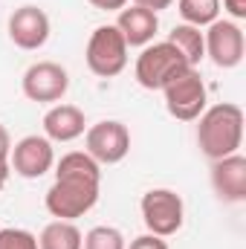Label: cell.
Masks as SVG:
<instances>
[{
    "mask_svg": "<svg viewBox=\"0 0 246 249\" xmlns=\"http://www.w3.org/2000/svg\"><path fill=\"white\" fill-rule=\"evenodd\" d=\"M0 249H38V238L29 229L6 226L0 229Z\"/></svg>",
    "mask_w": 246,
    "mask_h": 249,
    "instance_id": "obj_19",
    "label": "cell"
},
{
    "mask_svg": "<svg viewBox=\"0 0 246 249\" xmlns=\"http://www.w3.org/2000/svg\"><path fill=\"white\" fill-rule=\"evenodd\" d=\"M81 229L72 220H53L41 229L38 235V249H81Z\"/></svg>",
    "mask_w": 246,
    "mask_h": 249,
    "instance_id": "obj_16",
    "label": "cell"
},
{
    "mask_svg": "<svg viewBox=\"0 0 246 249\" xmlns=\"http://www.w3.org/2000/svg\"><path fill=\"white\" fill-rule=\"evenodd\" d=\"M211 188L223 203L246 200V157L241 151L223 160H211Z\"/></svg>",
    "mask_w": 246,
    "mask_h": 249,
    "instance_id": "obj_12",
    "label": "cell"
},
{
    "mask_svg": "<svg viewBox=\"0 0 246 249\" xmlns=\"http://www.w3.org/2000/svg\"><path fill=\"white\" fill-rule=\"evenodd\" d=\"M20 90L29 102L58 105L70 90V72L58 61H35L32 67H26L20 78Z\"/></svg>",
    "mask_w": 246,
    "mask_h": 249,
    "instance_id": "obj_8",
    "label": "cell"
},
{
    "mask_svg": "<svg viewBox=\"0 0 246 249\" xmlns=\"http://www.w3.org/2000/svg\"><path fill=\"white\" fill-rule=\"evenodd\" d=\"M174 0H133V6H142V9H151V12H162V9H168Z\"/></svg>",
    "mask_w": 246,
    "mask_h": 249,
    "instance_id": "obj_24",
    "label": "cell"
},
{
    "mask_svg": "<svg viewBox=\"0 0 246 249\" xmlns=\"http://www.w3.org/2000/svg\"><path fill=\"white\" fill-rule=\"evenodd\" d=\"M168 44L177 47V53L183 55L191 67H200V61L206 58V38H203V29L200 26H191V23H177L168 38Z\"/></svg>",
    "mask_w": 246,
    "mask_h": 249,
    "instance_id": "obj_15",
    "label": "cell"
},
{
    "mask_svg": "<svg viewBox=\"0 0 246 249\" xmlns=\"http://www.w3.org/2000/svg\"><path fill=\"white\" fill-rule=\"evenodd\" d=\"M84 130H87V116L75 105L58 102L44 113V136L50 142H72V139L84 136Z\"/></svg>",
    "mask_w": 246,
    "mask_h": 249,
    "instance_id": "obj_14",
    "label": "cell"
},
{
    "mask_svg": "<svg viewBox=\"0 0 246 249\" xmlns=\"http://www.w3.org/2000/svg\"><path fill=\"white\" fill-rule=\"evenodd\" d=\"M197 145L209 160L238 154L244 145V110L235 102H220L197 116Z\"/></svg>",
    "mask_w": 246,
    "mask_h": 249,
    "instance_id": "obj_2",
    "label": "cell"
},
{
    "mask_svg": "<svg viewBox=\"0 0 246 249\" xmlns=\"http://www.w3.org/2000/svg\"><path fill=\"white\" fill-rule=\"evenodd\" d=\"M124 249H168V244H165V238H159V235H139V238H133L130 241V247Z\"/></svg>",
    "mask_w": 246,
    "mask_h": 249,
    "instance_id": "obj_20",
    "label": "cell"
},
{
    "mask_svg": "<svg viewBox=\"0 0 246 249\" xmlns=\"http://www.w3.org/2000/svg\"><path fill=\"white\" fill-rule=\"evenodd\" d=\"M203 38H206V58H211L214 67H220V70L241 67L246 53V41H244V29L235 20H229V18L220 20L217 18L214 23L206 26Z\"/></svg>",
    "mask_w": 246,
    "mask_h": 249,
    "instance_id": "obj_9",
    "label": "cell"
},
{
    "mask_svg": "<svg viewBox=\"0 0 246 249\" xmlns=\"http://www.w3.org/2000/svg\"><path fill=\"white\" fill-rule=\"evenodd\" d=\"M162 96H165L168 113L180 122H197V116L206 110V102H209V90L197 67H188L185 72H180L162 90Z\"/></svg>",
    "mask_w": 246,
    "mask_h": 249,
    "instance_id": "obj_6",
    "label": "cell"
},
{
    "mask_svg": "<svg viewBox=\"0 0 246 249\" xmlns=\"http://www.w3.org/2000/svg\"><path fill=\"white\" fill-rule=\"evenodd\" d=\"M124 235L116 229V226H93L84 241H81V249H124Z\"/></svg>",
    "mask_w": 246,
    "mask_h": 249,
    "instance_id": "obj_18",
    "label": "cell"
},
{
    "mask_svg": "<svg viewBox=\"0 0 246 249\" xmlns=\"http://www.w3.org/2000/svg\"><path fill=\"white\" fill-rule=\"evenodd\" d=\"M9 154H12V136L6 124H0V162H9Z\"/></svg>",
    "mask_w": 246,
    "mask_h": 249,
    "instance_id": "obj_23",
    "label": "cell"
},
{
    "mask_svg": "<svg viewBox=\"0 0 246 249\" xmlns=\"http://www.w3.org/2000/svg\"><path fill=\"white\" fill-rule=\"evenodd\" d=\"M139 212H142V220L148 226L151 235H159V238H171L183 229L185 220V203L183 197L171 188H151L142 194L139 200Z\"/></svg>",
    "mask_w": 246,
    "mask_h": 249,
    "instance_id": "obj_5",
    "label": "cell"
},
{
    "mask_svg": "<svg viewBox=\"0 0 246 249\" xmlns=\"http://www.w3.org/2000/svg\"><path fill=\"white\" fill-rule=\"evenodd\" d=\"M127 41L122 32L116 29V23H102L90 32L87 50H84V61L90 67L93 75L99 78H116L127 67Z\"/></svg>",
    "mask_w": 246,
    "mask_h": 249,
    "instance_id": "obj_4",
    "label": "cell"
},
{
    "mask_svg": "<svg viewBox=\"0 0 246 249\" xmlns=\"http://www.w3.org/2000/svg\"><path fill=\"white\" fill-rule=\"evenodd\" d=\"M55 165V148L47 136L41 133H29L23 139H18L12 145V154H9V168L23 177V180H38L44 177L47 171H53Z\"/></svg>",
    "mask_w": 246,
    "mask_h": 249,
    "instance_id": "obj_10",
    "label": "cell"
},
{
    "mask_svg": "<svg viewBox=\"0 0 246 249\" xmlns=\"http://www.w3.org/2000/svg\"><path fill=\"white\" fill-rule=\"evenodd\" d=\"M9 41L18 50L35 53L50 41V15L41 6H20L9 15Z\"/></svg>",
    "mask_w": 246,
    "mask_h": 249,
    "instance_id": "obj_11",
    "label": "cell"
},
{
    "mask_svg": "<svg viewBox=\"0 0 246 249\" xmlns=\"http://www.w3.org/2000/svg\"><path fill=\"white\" fill-rule=\"evenodd\" d=\"M84 151L99 165H116L130 154V130L119 119H102L84 130Z\"/></svg>",
    "mask_w": 246,
    "mask_h": 249,
    "instance_id": "obj_7",
    "label": "cell"
},
{
    "mask_svg": "<svg viewBox=\"0 0 246 249\" xmlns=\"http://www.w3.org/2000/svg\"><path fill=\"white\" fill-rule=\"evenodd\" d=\"M9 174H12V168H9V162H0V191L6 188V183H9Z\"/></svg>",
    "mask_w": 246,
    "mask_h": 249,
    "instance_id": "obj_25",
    "label": "cell"
},
{
    "mask_svg": "<svg viewBox=\"0 0 246 249\" xmlns=\"http://www.w3.org/2000/svg\"><path fill=\"white\" fill-rule=\"evenodd\" d=\"M116 29L122 32L127 47H148V44H154V35L159 32V15L130 3V6L119 9Z\"/></svg>",
    "mask_w": 246,
    "mask_h": 249,
    "instance_id": "obj_13",
    "label": "cell"
},
{
    "mask_svg": "<svg viewBox=\"0 0 246 249\" xmlns=\"http://www.w3.org/2000/svg\"><path fill=\"white\" fill-rule=\"evenodd\" d=\"M220 3L232 15V20H244L246 18V0H220Z\"/></svg>",
    "mask_w": 246,
    "mask_h": 249,
    "instance_id": "obj_21",
    "label": "cell"
},
{
    "mask_svg": "<svg viewBox=\"0 0 246 249\" xmlns=\"http://www.w3.org/2000/svg\"><path fill=\"white\" fill-rule=\"evenodd\" d=\"M177 9H180L183 23L200 26V29L220 18V0H180Z\"/></svg>",
    "mask_w": 246,
    "mask_h": 249,
    "instance_id": "obj_17",
    "label": "cell"
},
{
    "mask_svg": "<svg viewBox=\"0 0 246 249\" xmlns=\"http://www.w3.org/2000/svg\"><path fill=\"white\" fill-rule=\"evenodd\" d=\"M102 191V165L87 151H70L55 162V183L47 188L44 206L55 220H78L96 203Z\"/></svg>",
    "mask_w": 246,
    "mask_h": 249,
    "instance_id": "obj_1",
    "label": "cell"
},
{
    "mask_svg": "<svg viewBox=\"0 0 246 249\" xmlns=\"http://www.w3.org/2000/svg\"><path fill=\"white\" fill-rule=\"evenodd\" d=\"M188 67H191V64L177 53L174 44L159 41V44L142 47L133 72H136V81H139L145 90H159V93H162V90H165L180 72H185Z\"/></svg>",
    "mask_w": 246,
    "mask_h": 249,
    "instance_id": "obj_3",
    "label": "cell"
},
{
    "mask_svg": "<svg viewBox=\"0 0 246 249\" xmlns=\"http://www.w3.org/2000/svg\"><path fill=\"white\" fill-rule=\"evenodd\" d=\"M90 6H96V9H102V12H119L124 9L130 0H87Z\"/></svg>",
    "mask_w": 246,
    "mask_h": 249,
    "instance_id": "obj_22",
    "label": "cell"
}]
</instances>
